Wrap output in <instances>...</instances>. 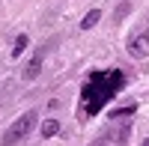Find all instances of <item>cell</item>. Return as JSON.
<instances>
[{"mask_svg": "<svg viewBox=\"0 0 149 146\" xmlns=\"http://www.w3.org/2000/svg\"><path fill=\"white\" fill-rule=\"evenodd\" d=\"M125 87V75L119 69H102L93 72L84 83V95H81V111L84 116H95L102 107L113 99V95Z\"/></svg>", "mask_w": 149, "mask_h": 146, "instance_id": "1", "label": "cell"}, {"mask_svg": "<svg viewBox=\"0 0 149 146\" xmlns=\"http://www.w3.org/2000/svg\"><path fill=\"white\" fill-rule=\"evenodd\" d=\"M33 125H36V111H27L24 116H18L15 122H12L9 128H6V134H3V143L6 146H15V143H21L24 137L33 131Z\"/></svg>", "mask_w": 149, "mask_h": 146, "instance_id": "2", "label": "cell"}, {"mask_svg": "<svg viewBox=\"0 0 149 146\" xmlns=\"http://www.w3.org/2000/svg\"><path fill=\"white\" fill-rule=\"evenodd\" d=\"M128 54H131V57H140V60L149 57V27H146L140 36H134V39L128 42Z\"/></svg>", "mask_w": 149, "mask_h": 146, "instance_id": "3", "label": "cell"}, {"mask_svg": "<svg viewBox=\"0 0 149 146\" xmlns=\"http://www.w3.org/2000/svg\"><path fill=\"white\" fill-rule=\"evenodd\" d=\"M98 18H102V12H98V9L86 12V15H84V21H81V27H84V30H93L95 24H98Z\"/></svg>", "mask_w": 149, "mask_h": 146, "instance_id": "4", "label": "cell"}, {"mask_svg": "<svg viewBox=\"0 0 149 146\" xmlns=\"http://www.w3.org/2000/svg\"><path fill=\"white\" fill-rule=\"evenodd\" d=\"M39 69H42V57H33V60H30V66L24 69V78H27V81L36 78V75H39Z\"/></svg>", "mask_w": 149, "mask_h": 146, "instance_id": "5", "label": "cell"}, {"mask_svg": "<svg viewBox=\"0 0 149 146\" xmlns=\"http://www.w3.org/2000/svg\"><path fill=\"white\" fill-rule=\"evenodd\" d=\"M57 131H60V122H57V119H45V122H42V137H54Z\"/></svg>", "mask_w": 149, "mask_h": 146, "instance_id": "6", "label": "cell"}, {"mask_svg": "<svg viewBox=\"0 0 149 146\" xmlns=\"http://www.w3.org/2000/svg\"><path fill=\"white\" fill-rule=\"evenodd\" d=\"M27 45H30V39H27L24 33H21L18 39H15V45H12V57H21V54H24V48H27Z\"/></svg>", "mask_w": 149, "mask_h": 146, "instance_id": "7", "label": "cell"}, {"mask_svg": "<svg viewBox=\"0 0 149 146\" xmlns=\"http://www.w3.org/2000/svg\"><path fill=\"white\" fill-rule=\"evenodd\" d=\"M143 146H149V140H146V143H143Z\"/></svg>", "mask_w": 149, "mask_h": 146, "instance_id": "8", "label": "cell"}]
</instances>
